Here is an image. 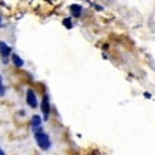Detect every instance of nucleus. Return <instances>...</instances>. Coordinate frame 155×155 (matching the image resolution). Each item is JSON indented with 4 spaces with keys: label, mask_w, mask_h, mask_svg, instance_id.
Returning a JSON list of instances; mask_svg holds the SVG:
<instances>
[{
    "label": "nucleus",
    "mask_w": 155,
    "mask_h": 155,
    "mask_svg": "<svg viewBox=\"0 0 155 155\" xmlns=\"http://www.w3.org/2000/svg\"><path fill=\"white\" fill-rule=\"evenodd\" d=\"M0 22H2V17H0Z\"/></svg>",
    "instance_id": "obj_12"
},
{
    "label": "nucleus",
    "mask_w": 155,
    "mask_h": 155,
    "mask_svg": "<svg viewBox=\"0 0 155 155\" xmlns=\"http://www.w3.org/2000/svg\"><path fill=\"white\" fill-rule=\"evenodd\" d=\"M43 123V118L40 115H33L32 119H31V125H32V129L33 127H39V126H42Z\"/></svg>",
    "instance_id": "obj_7"
},
{
    "label": "nucleus",
    "mask_w": 155,
    "mask_h": 155,
    "mask_svg": "<svg viewBox=\"0 0 155 155\" xmlns=\"http://www.w3.org/2000/svg\"><path fill=\"white\" fill-rule=\"evenodd\" d=\"M2 81H3V79H2V75H0V83H2Z\"/></svg>",
    "instance_id": "obj_11"
},
{
    "label": "nucleus",
    "mask_w": 155,
    "mask_h": 155,
    "mask_svg": "<svg viewBox=\"0 0 155 155\" xmlns=\"http://www.w3.org/2000/svg\"><path fill=\"white\" fill-rule=\"evenodd\" d=\"M0 55H2V60H3L4 64H7V62H8V58L11 57V48L4 42H0Z\"/></svg>",
    "instance_id": "obj_3"
},
{
    "label": "nucleus",
    "mask_w": 155,
    "mask_h": 155,
    "mask_svg": "<svg viewBox=\"0 0 155 155\" xmlns=\"http://www.w3.org/2000/svg\"><path fill=\"white\" fill-rule=\"evenodd\" d=\"M0 155H6V154H4V151H3L2 148H0Z\"/></svg>",
    "instance_id": "obj_10"
},
{
    "label": "nucleus",
    "mask_w": 155,
    "mask_h": 155,
    "mask_svg": "<svg viewBox=\"0 0 155 155\" xmlns=\"http://www.w3.org/2000/svg\"><path fill=\"white\" fill-rule=\"evenodd\" d=\"M6 94V87L3 86V83H0V97H3Z\"/></svg>",
    "instance_id": "obj_9"
},
{
    "label": "nucleus",
    "mask_w": 155,
    "mask_h": 155,
    "mask_svg": "<svg viewBox=\"0 0 155 155\" xmlns=\"http://www.w3.org/2000/svg\"><path fill=\"white\" fill-rule=\"evenodd\" d=\"M26 103L31 108H36L38 107V98H36V94L32 89H28L26 90Z\"/></svg>",
    "instance_id": "obj_4"
},
{
    "label": "nucleus",
    "mask_w": 155,
    "mask_h": 155,
    "mask_svg": "<svg viewBox=\"0 0 155 155\" xmlns=\"http://www.w3.org/2000/svg\"><path fill=\"white\" fill-rule=\"evenodd\" d=\"M11 62L14 64L15 68H22L24 67V60L19 57L18 54H11Z\"/></svg>",
    "instance_id": "obj_5"
},
{
    "label": "nucleus",
    "mask_w": 155,
    "mask_h": 155,
    "mask_svg": "<svg viewBox=\"0 0 155 155\" xmlns=\"http://www.w3.org/2000/svg\"><path fill=\"white\" fill-rule=\"evenodd\" d=\"M40 108H42L43 112V119L47 120L48 116H50V111H51V105H50V98H48L47 94H45L42 98V104H40Z\"/></svg>",
    "instance_id": "obj_2"
},
{
    "label": "nucleus",
    "mask_w": 155,
    "mask_h": 155,
    "mask_svg": "<svg viewBox=\"0 0 155 155\" xmlns=\"http://www.w3.org/2000/svg\"><path fill=\"white\" fill-rule=\"evenodd\" d=\"M69 11H71V14L74 17L79 18V17L82 15V6H79V4H72V6L69 7Z\"/></svg>",
    "instance_id": "obj_6"
},
{
    "label": "nucleus",
    "mask_w": 155,
    "mask_h": 155,
    "mask_svg": "<svg viewBox=\"0 0 155 155\" xmlns=\"http://www.w3.org/2000/svg\"><path fill=\"white\" fill-rule=\"evenodd\" d=\"M93 155H96V154H93Z\"/></svg>",
    "instance_id": "obj_13"
},
{
    "label": "nucleus",
    "mask_w": 155,
    "mask_h": 155,
    "mask_svg": "<svg viewBox=\"0 0 155 155\" xmlns=\"http://www.w3.org/2000/svg\"><path fill=\"white\" fill-rule=\"evenodd\" d=\"M33 137L36 140V144L42 151H47V150L51 148V140L48 137V134L43 130L42 126L39 127H33Z\"/></svg>",
    "instance_id": "obj_1"
},
{
    "label": "nucleus",
    "mask_w": 155,
    "mask_h": 155,
    "mask_svg": "<svg viewBox=\"0 0 155 155\" xmlns=\"http://www.w3.org/2000/svg\"><path fill=\"white\" fill-rule=\"evenodd\" d=\"M62 25H64L65 28L71 29V28H72V21H71V18H65L64 21H62Z\"/></svg>",
    "instance_id": "obj_8"
}]
</instances>
